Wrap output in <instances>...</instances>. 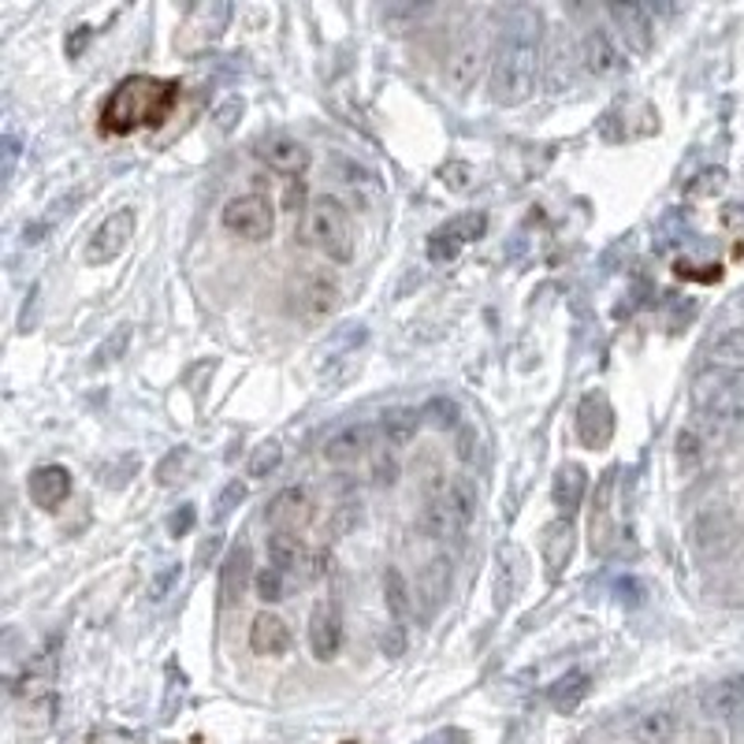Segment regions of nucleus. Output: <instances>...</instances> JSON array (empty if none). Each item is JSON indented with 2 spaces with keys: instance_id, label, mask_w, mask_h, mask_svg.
<instances>
[{
  "instance_id": "f257e3e1",
  "label": "nucleus",
  "mask_w": 744,
  "mask_h": 744,
  "mask_svg": "<svg viewBox=\"0 0 744 744\" xmlns=\"http://www.w3.org/2000/svg\"><path fill=\"white\" fill-rule=\"evenodd\" d=\"M543 75V15L533 4H517L506 12L492 53V90L495 105H525Z\"/></svg>"
},
{
  "instance_id": "f03ea898",
  "label": "nucleus",
  "mask_w": 744,
  "mask_h": 744,
  "mask_svg": "<svg viewBox=\"0 0 744 744\" xmlns=\"http://www.w3.org/2000/svg\"><path fill=\"white\" fill-rule=\"evenodd\" d=\"M179 101V82L153 79V75H130L108 93L101 108V130L105 135H130L142 127H160L172 116Z\"/></svg>"
},
{
  "instance_id": "7ed1b4c3",
  "label": "nucleus",
  "mask_w": 744,
  "mask_h": 744,
  "mask_svg": "<svg viewBox=\"0 0 744 744\" xmlns=\"http://www.w3.org/2000/svg\"><path fill=\"white\" fill-rule=\"evenodd\" d=\"M301 239H306V247L324 253L328 261H335V265H346L357 247L351 213H346L335 197H313V202H309L306 224H301Z\"/></svg>"
},
{
  "instance_id": "20e7f679",
  "label": "nucleus",
  "mask_w": 744,
  "mask_h": 744,
  "mask_svg": "<svg viewBox=\"0 0 744 744\" xmlns=\"http://www.w3.org/2000/svg\"><path fill=\"white\" fill-rule=\"evenodd\" d=\"M473 514H477L473 484L455 480V484L432 492L428 503L421 506V533L432 536V540H458V536H466Z\"/></svg>"
},
{
  "instance_id": "39448f33",
  "label": "nucleus",
  "mask_w": 744,
  "mask_h": 744,
  "mask_svg": "<svg viewBox=\"0 0 744 744\" xmlns=\"http://www.w3.org/2000/svg\"><path fill=\"white\" fill-rule=\"evenodd\" d=\"M689 540H693V551L700 554L703 562H722V559H733V551L741 548V525L730 511L711 506V511H700L693 517Z\"/></svg>"
},
{
  "instance_id": "423d86ee",
  "label": "nucleus",
  "mask_w": 744,
  "mask_h": 744,
  "mask_svg": "<svg viewBox=\"0 0 744 744\" xmlns=\"http://www.w3.org/2000/svg\"><path fill=\"white\" fill-rule=\"evenodd\" d=\"M220 224L242 242H265V239H272L276 213H272L265 194H234L220 209Z\"/></svg>"
},
{
  "instance_id": "0eeeda50",
  "label": "nucleus",
  "mask_w": 744,
  "mask_h": 744,
  "mask_svg": "<svg viewBox=\"0 0 744 744\" xmlns=\"http://www.w3.org/2000/svg\"><path fill=\"white\" fill-rule=\"evenodd\" d=\"M693 407L711 410V407H730V402H744V365L733 362H714L703 365L693 376Z\"/></svg>"
},
{
  "instance_id": "6e6552de",
  "label": "nucleus",
  "mask_w": 744,
  "mask_h": 744,
  "mask_svg": "<svg viewBox=\"0 0 744 744\" xmlns=\"http://www.w3.org/2000/svg\"><path fill=\"white\" fill-rule=\"evenodd\" d=\"M343 301V290H339V279L328 276V272H309L295 284V295H290V306H295V317H301L306 324H320L339 309Z\"/></svg>"
},
{
  "instance_id": "1a4fd4ad",
  "label": "nucleus",
  "mask_w": 744,
  "mask_h": 744,
  "mask_svg": "<svg viewBox=\"0 0 744 744\" xmlns=\"http://www.w3.org/2000/svg\"><path fill=\"white\" fill-rule=\"evenodd\" d=\"M265 551H268L272 566L298 573V577H320L328 566V551L306 548V540H301L298 533H287V529H272Z\"/></svg>"
},
{
  "instance_id": "9d476101",
  "label": "nucleus",
  "mask_w": 744,
  "mask_h": 744,
  "mask_svg": "<svg viewBox=\"0 0 744 744\" xmlns=\"http://www.w3.org/2000/svg\"><path fill=\"white\" fill-rule=\"evenodd\" d=\"M484 60H488L484 34H480V31H466L455 45H450V53H447V60H444V82L455 93L473 90V82L480 79V71H484Z\"/></svg>"
},
{
  "instance_id": "9b49d317",
  "label": "nucleus",
  "mask_w": 744,
  "mask_h": 744,
  "mask_svg": "<svg viewBox=\"0 0 744 744\" xmlns=\"http://www.w3.org/2000/svg\"><path fill=\"white\" fill-rule=\"evenodd\" d=\"M689 428L700 432V439L708 444L714 455L733 447L737 439H744V402H730V407H711V410H696Z\"/></svg>"
},
{
  "instance_id": "f8f14e48",
  "label": "nucleus",
  "mask_w": 744,
  "mask_h": 744,
  "mask_svg": "<svg viewBox=\"0 0 744 744\" xmlns=\"http://www.w3.org/2000/svg\"><path fill=\"white\" fill-rule=\"evenodd\" d=\"M135 209H116L108 213L105 220L93 228L90 242H87V261L90 265H108V261H116L119 253L130 247V239H135Z\"/></svg>"
},
{
  "instance_id": "ddd939ff",
  "label": "nucleus",
  "mask_w": 744,
  "mask_h": 744,
  "mask_svg": "<svg viewBox=\"0 0 744 744\" xmlns=\"http://www.w3.org/2000/svg\"><path fill=\"white\" fill-rule=\"evenodd\" d=\"M577 64L592 79H615L626 68V49H621V42L607 26H592L577 45Z\"/></svg>"
},
{
  "instance_id": "4468645a",
  "label": "nucleus",
  "mask_w": 744,
  "mask_h": 744,
  "mask_svg": "<svg viewBox=\"0 0 744 744\" xmlns=\"http://www.w3.org/2000/svg\"><path fill=\"white\" fill-rule=\"evenodd\" d=\"M488 216L484 213H461L450 224H444L436 234L428 239V257L432 261H455L469 242H477L484 234Z\"/></svg>"
},
{
  "instance_id": "2eb2a0df",
  "label": "nucleus",
  "mask_w": 744,
  "mask_h": 744,
  "mask_svg": "<svg viewBox=\"0 0 744 744\" xmlns=\"http://www.w3.org/2000/svg\"><path fill=\"white\" fill-rule=\"evenodd\" d=\"M610 436H615V410H610L607 394L603 391L585 394L577 407V439L588 450H603L610 444Z\"/></svg>"
},
{
  "instance_id": "dca6fc26",
  "label": "nucleus",
  "mask_w": 744,
  "mask_h": 744,
  "mask_svg": "<svg viewBox=\"0 0 744 744\" xmlns=\"http://www.w3.org/2000/svg\"><path fill=\"white\" fill-rule=\"evenodd\" d=\"M26 495H31V503L37 511H49V514L60 511L71 495V473L64 466H56V461L37 466L34 473L26 477Z\"/></svg>"
},
{
  "instance_id": "f3484780",
  "label": "nucleus",
  "mask_w": 744,
  "mask_h": 744,
  "mask_svg": "<svg viewBox=\"0 0 744 744\" xmlns=\"http://www.w3.org/2000/svg\"><path fill=\"white\" fill-rule=\"evenodd\" d=\"M253 149H257V157L279 175H306L309 160H313L309 157V146L290 135H265Z\"/></svg>"
},
{
  "instance_id": "a211bd4d",
  "label": "nucleus",
  "mask_w": 744,
  "mask_h": 744,
  "mask_svg": "<svg viewBox=\"0 0 744 744\" xmlns=\"http://www.w3.org/2000/svg\"><path fill=\"white\" fill-rule=\"evenodd\" d=\"M309 517H313V499L306 488H279L265 506V522L272 529L298 533L301 525H309Z\"/></svg>"
},
{
  "instance_id": "6ab92c4d",
  "label": "nucleus",
  "mask_w": 744,
  "mask_h": 744,
  "mask_svg": "<svg viewBox=\"0 0 744 744\" xmlns=\"http://www.w3.org/2000/svg\"><path fill=\"white\" fill-rule=\"evenodd\" d=\"M369 447H373L369 425H346V428H339V432H332V436L324 439L320 458H324L328 466L346 469V466H357V461L369 455Z\"/></svg>"
},
{
  "instance_id": "aec40b11",
  "label": "nucleus",
  "mask_w": 744,
  "mask_h": 744,
  "mask_svg": "<svg viewBox=\"0 0 744 744\" xmlns=\"http://www.w3.org/2000/svg\"><path fill=\"white\" fill-rule=\"evenodd\" d=\"M339 648H343V618H339L332 603H320V607H313V615H309V652H313L320 663H328V659L339 655Z\"/></svg>"
},
{
  "instance_id": "412c9836",
  "label": "nucleus",
  "mask_w": 744,
  "mask_h": 744,
  "mask_svg": "<svg viewBox=\"0 0 744 744\" xmlns=\"http://www.w3.org/2000/svg\"><path fill=\"white\" fill-rule=\"evenodd\" d=\"M703 711L714 714V719H726V722L744 726V674L714 682L711 689L703 693Z\"/></svg>"
},
{
  "instance_id": "4be33fe9",
  "label": "nucleus",
  "mask_w": 744,
  "mask_h": 744,
  "mask_svg": "<svg viewBox=\"0 0 744 744\" xmlns=\"http://www.w3.org/2000/svg\"><path fill=\"white\" fill-rule=\"evenodd\" d=\"M250 648L253 655H265V659H279L290 652V629L287 621L279 615H272V610H265V615H257L250 621Z\"/></svg>"
},
{
  "instance_id": "5701e85b",
  "label": "nucleus",
  "mask_w": 744,
  "mask_h": 744,
  "mask_svg": "<svg viewBox=\"0 0 744 744\" xmlns=\"http://www.w3.org/2000/svg\"><path fill=\"white\" fill-rule=\"evenodd\" d=\"M588 495V473L585 466H577V461H566V466L554 473V484H551V503L559 506V514H577V506L585 503Z\"/></svg>"
},
{
  "instance_id": "b1692460",
  "label": "nucleus",
  "mask_w": 744,
  "mask_h": 744,
  "mask_svg": "<svg viewBox=\"0 0 744 744\" xmlns=\"http://www.w3.org/2000/svg\"><path fill=\"white\" fill-rule=\"evenodd\" d=\"M610 488H615V469L599 480L596 488V503H592V551L610 554L615 548V517H610Z\"/></svg>"
},
{
  "instance_id": "393cba45",
  "label": "nucleus",
  "mask_w": 744,
  "mask_h": 744,
  "mask_svg": "<svg viewBox=\"0 0 744 744\" xmlns=\"http://www.w3.org/2000/svg\"><path fill=\"white\" fill-rule=\"evenodd\" d=\"M629 737L637 744H671L677 737V714L671 708L640 711L633 726H629Z\"/></svg>"
},
{
  "instance_id": "a878e982",
  "label": "nucleus",
  "mask_w": 744,
  "mask_h": 744,
  "mask_svg": "<svg viewBox=\"0 0 744 744\" xmlns=\"http://www.w3.org/2000/svg\"><path fill=\"white\" fill-rule=\"evenodd\" d=\"M588 693H592V677L585 671H570L548 689V700H551V708L559 714H573L581 703L588 700Z\"/></svg>"
},
{
  "instance_id": "bb28decb",
  "label": "nucleus",
  "mask_w": 744,
  "mask_h": 744,
  "mask_svg": "<svg viewBox=\"0 0 744 744\" xmlns=\"http://www.w3.org/2000/svg\"><path fill=\"white\" fill-rule=\"evenodd\" d=\"M450 577H455V570H450V559L447 554H432L425 573H421V599H425V610H436L439 603L450 596Z\"/></svg>"
},
{
  "instance_id": "cd10ccee",
  "label": "nucleus",
  "mask_w": 744,
  "mask_h": 744,
  "mask_svg": "<svg viewBox=\"0 0 744 744\" xmlns=\"http://www.w3.org/2000/svg\"><path fill=\"white\" fill-rule=\"evenodd\" d=\"M421 421H425V410H413V407H391L380 417V432L391 447H407L413 436L421 432Z\"/></svg>"
},
{
  "instance_id": "c85d7f7f",
  "label": "nucleus",
  "mask_w": 744,
  "mask_h": 744,
  "mask_svg": "<svg viewBox=\"0 0 744 744\" xmlns=\"http://www.w3.org/2000/svg\"><path fill=\"white\" fill-rule=\"evenodd\" d=\"M384 607H388L391 621H402L407 626L413 615V588L402 570H384Z\"/></svg>"
},
{
  "instance_id": "c756f323",
  "label": "nucleus",
  "mask_w": 744,
  "mask_h": 744,
  "mask_svg": "<svg viewBox=\"0 0 744 744\" xmlns=\"http://www.w3.org/2000/svg\"><path fill=\"white\" fill-rule=\"evenodd\" d=\"M674 458H677V466H682V473H696V469H703L714 458V450L703 444L700 432L682 425V432H677V444H674Z\"/></svg>"
},
{
  "instance_id": "7c9ffc66",
  "label": "nucleus",
  "mask_w": 744,
  "mask_h": 744,
  "mask_svg": "<svg viewBox=\"0 0 744 744\" xmlns=\"http://www.w3.org/2000/svg\"><path fill=\"white\" fill-rule=\"evenodd\" d=\"M573 551V529L566 522L551 525L548 536H543V566H548V577H559L562 566L570 562Z\"/></svg>"
},
{
  "instance_id": "2f4dec72",
  "label": "nucleus",
  "mask_w": 744,
  "mask_h": 744,
  "mask_svg": "<svg viewBox=\"0 0 744 744\" xmlns=\"http://www.w3.org/2000/svg\"><path fill=\"white\" fill-rule=\"evenodd\" d=\"M220 585H224V599H228V603H234L242 592H247V585H250V548H247V543H239V548L228 554Z\"/></svg>"
},
{
  "instance_id": "473e14b6",
  "label": "nucleus",
  "mask_w": 744,
  "mask_h": 744,
  "mask_svg": "<svg viewBox=\"0 0 744 744\" xmlns=\"http://www.w3.org/2000/svg\"><path fill=\"white\" fill-rule=\"evenodd\" d=\"M517 581H522V554H517L514 548H503L499 551V573H495V603L499 607H506V603L514 599Z\"/></svg>"
},
{
  "instance_id": "72a5a7b5",
  "label": "nucleus",
  "mask_w": 744,
  "mask_h": 744,
  "mask_svg": "<svg viewBox=\"0 0 744 744\" xmlns=\"http://www.w3.org/2000/svg\"><path fill=\"white\" fill-rule=\"evenodd\" d=\"M253 592H257V599H265V603H284L290 596V573L268 562L261 573H253Z\"/></svg>"
},
{
  "instance_id": "f704fd0d",
  "label": "nucleus",
  "mask_w": 744,
  "mask_h": 744,
  "mask_svg": "<svg viewBox=\"0 0 744 744\" xmlns=\"http://www.w3.org/2000/svg\"><path fill=\"white\" fill-rule=\"evenodd\" d=\"M711 354H714V362L744 365V320L741 324H730L726 332H719L711 339Z\"/></svg>"
},
{
  "instance_id": "c9c22d12",
  "label": "nucleus",
  "mask_w": 744,
  "mask_h": 744,
  "mask_svg": "<svg viewBox=\"0 0 744 744\" xmlns=\"http://www.w3.org/2000/svg\"><path fill=\"white\" fill-rule=\"evenodd\" d=\"M573 45L566 37H559L554 42V49L548 56V79H551V90H566L570 87V75H573Z\"/></svg>"
},
{
  "instance_id": "e433bc0d",
  "label": "nucleus",
  "mask_w": 744,
  "mask_h": 744,
  "mask_svg": "<svg viewBox=\"0 0 744 744\" xmlns=\"http://www.w3.org/2000/svg\"><path fill=\"white\" fill-rule=\"evenodd\" d=\"M279 461H284V444L279 439H265V444H257L253 447V455L247 461V469H250V477H268V473H276L279 469Z\"/></svg>"
},
{
  "instance_id": "4c0bfd02",
  "label": "nucleus",
  "mask_w": 744,
  "mask_h": 744,
  "mask_svg": "<svg viewBox=\"0 0 744 744\" xmlns=\"http://www.w3.org/2000/svg\"><path fill=\"white\" fill-rule=\"evenodd\" d=\"M242 499H247V488H242L239 480L224 484V492H220V499H216V506H213V522H228V517L242 506Z\"/></svg>"
},
{
  "instance_id": "58836bf2",
  "label": "nucleus",
  "mask_w": 744,
  "mask_h": 744,
  "mask_svg": "<svg viewBox=\"0 0 744 744\" xmlns=\"http://www.w3.org/2000/svg\"><path fill=\"white\" fill-rule=\"evenodd\" d=\"M87 744H146V737L138 730H124V726H98L87 737Z\"/></svg>"
},
{
  "instance_id": "ea45409f",
  "label": "nucleus",
  "mask_w": 744,
  "mask_h": 744,
  "mask_svg": "<svg viewBox=\"0 0 744 744\" xmlns=\"http://www.w3.org/2000/svg\"><path fill=\"white\" fill-rule=\"evenodd\" d=\"M186 458H191L186 450H172V455L160 461V466H157V480H160V484H179V480L186 477V469H183Z\"/></svg>"
},
{
  "instance_id": "a19ab883",
  "label": "nucleus",
  "mask_w": 744,
  "mask_h": 744,
  "mask_svg": "<svg viewBox=\"0 0 744 744\" xmlns=\"http://www.w3.org/2000/svg\"><path fill=\"white\" fill-rule=\"evenodd\" d=\"M380 652L388 659L407 655V626H402V621H394V626H388L380 633Z\"/></svg>"
},
{
  "instance_id": "79ce46f5",
  "label": "nucleus",
  "mask_w": 744,
  "mask_h": 744,
  "mask_svg": "<svg viewBox=\"0 0 744 744\" xmlns=\"http://www.w3.org/2000/svg\"><path fill=\"white\" fill-rule=\"evenodd\" d=\"M425 417L436 428H447V425H455V421H458V407L450 399H432L428 407H425Z\"/></svg>"
},
{
  "instance_id": "37998d69",
  "label": "nucleus",
  "mask_w": 744,
  "mask_h": 744,
  "mask_svg": "<svg viewBox=\"0 0 744 744\" xmlns=\"http://www.w3.org/2000/svg\"><path fill=\"white\" fill-rule=\"evenodd\" d=\"M127 343H130V324L119 328L116 335H108L105 351L98 354V365H108V362H116V357H124L127 354Z\"/></svg>"
},
{
  "instance_id": "c03bdc74",
  "label": "nucleus",
  "mask_w": 744,
  "mask_h": 744,
  "mask_svg": "<svg viewBox=\"0 0 744 744\" xmlns=\"http://www.w3.org/2000/svg\"><path fill=\"white\" fill-rule=\"evenodd\" d=\"M362 525V506H343L332 514V536H351Z\"/></svg>"
},
{
  "instance_id": "a18cd8bd",
  "label": "nucleus",
  "mask_w": 744,
  "mask_h": 744,
  "mask_svg": "<svg viewBox=\"0 0 744 744\" xmlns=\"http://www.w3.org/2000/svg\"><path fill=\"white\" fill-rule=\"evenodd\" d=\"M179 577H183V570H179V566H168V570H160L157 577H153V588H149V599H153V603H160V599L168 596V592L175 588V581H179Z\"/></svg>"
},
{
  "instance_id": "49530a36",
  "label": "nucleus",
  "mask_w": 744,
  "mask_h": 744,
  "mask_svg": "<svg viewBox=\"0 0 744 744\" xmlns=\"http://www.w3.org/2000/svg\"><path fill=\"white\" fill-rule=\"evenodd\" d=\"M373 480L376 484H394L399 480V461H394L391 455H384V458H376V466H373Z\"/></svg>"
},
{
  "instance_id": "de8ad7c7",
  "label": "nucleus",
  "mask_w": 744,
  "mask_h": 744,
  "mask_svg": "<svg viewBox=\"0 0 744 744\" xmlns=\"http://www.w3.org/2000/svg\"><path fill=\"white\" fill-rule=\"evenodd\" d=\"M239 119H242V101H234V98L224 101L220 112H216V127H220V130H231Z\"/></svg>"
},
{
  "instance_id": "09e8293b",
  "label": "nucleus",
  "mask_w": 744,
  "mask_h": 744,
  "mask_svg": "<svg viewBox=\"0 0 744 744\" xmlns=\"http://www.w3.org/2000/svg\"><path fill=\"white\" fill-rule=\"evenodd\" d=\"M194 517H197V511H194L191 503H186L183 511L172 514V522H168V533H172V536H186V533H191V525H194Z\"/></svg>"
},
{
  "instance_id": "8fccbe9b",
  "label": "nucleus",
  "mask_w": 744,
  "mask_h": 744,
  "mask_svg": "<svg viewBox=\"0 0 744 744\" xmlns=\"http://www.w3.org/2000/svg\"><path fill=\"white\" fill-rule=\"evenodd\" d=\"M421 744H469V733L466 730H439Z\"/></svg>"
},
{
  "instance_id": "3c124183",
  "label": "nucleus",
  "mask_w": 744,
  "mask_h": 744,
  "mask_svg": "<svg viewBox=\"0 0 744 744\" xmlns=\"http://www.w3.org/2000/svg\"><path fill=\"white\" fill-rule=\"evenodd\" d=\"M224 548L220 536H209V540H202V548H197V566H209V562L216 559V551Z\"/></svg>"
},
{
  "instance_id": "603ef678",
  "label": "nucleus",
  "mask_w": 744,
  "mask_h": 744,
  "mask_svg": "<svg viewBox=\"0 0 744 744\" xmlns=\"http://www.w3.org/2000/svg\"><path fill=\"white\" fill-rule=\"evenodd\" d=\"M473 444H477V432L473 428H461L458 432V455L466 458V461H473V455H477Z\"/></svg>"
},
{
  "instance_id": "864d4df0",
  "label": "nucleus",
  "mask_w": 744,
  "mask_h": 744,
  "mask_svg": "<svg viewBox=\"0 0 744 744\" xmlns=\"http://www.w3.org/2000/svg\"><path fill=\"white\" fill-rule=\"evenodd\" d=\"M730 581L737 588H744V548L733 551V559H730Z\"/></svg>"
},
{
  "instance_id": "5fc2aeb1",
  "label": "nucleus",
  "mask_w": 744,
  "mask_h": 744,
  "mask_svg": "<svg viewBox=\"0 0 744 744\" xmlns=\"http://www.w3.org/2000/svg\"><path fill=\"white\" fill-rule=\"evenodd\" d=\"M179 8H194V0H175Z\"/></svg>"
}]
</instances>
